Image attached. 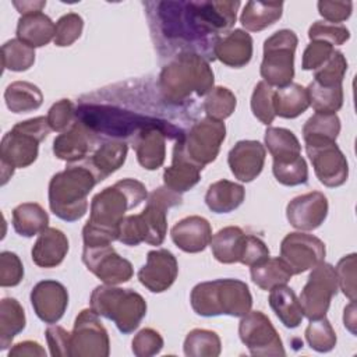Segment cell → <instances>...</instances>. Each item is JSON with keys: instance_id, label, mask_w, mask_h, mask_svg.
Listing matches in <instances>:
<instances>
[{"instance_id": "cell-11", "label": "cell", "mask_w": 357, "mask_h": 357, "mask_svg": "<svg viewBox=\"0 0 357 357\" xmlns=\"http://www.w3.org/2000/svg\"><path fill=\"white\" fill-rule=\"evenodd\" d=\"M225 138V123L205 117L197 121L188 132L177 138L174 146L192 163L204 167L216 159Z\"/></svg>"}, {"instance_id": "cell-44", "label": "cell", "mask_w": 357, "mask_h": 357, "mask_svg": "<svg viewBox=\"0 0 357 357\" xmlns=\"http://www.w3.org/2000/svg\"><path fill=\"white\" fill-rule=\"evenodd\" d=\"M236 105L237 99L229 88L215 86L204 100V112L206 113V117L223 121L233 114Z\"/></svg>"}, {"instance_id": "cell-35", "label": "cell", "mask_w": 357, "mask_h": 357, "mask_svg": "<svg viewBox=\"0 0 357 357\" xmlns=\"http://www.w3.org/2000/svg\"><path fill=\"white\" fill-rule=\"evenodd\" d=\"M340 132V120L336 113H315L303 126V138L307 146L336 142Z\"/></svg>"}, {"instance_id": "cell-14", "label": "cell", "mask_w": 357, "mask_h": 357, "mask_svg": "<svg viewBox=\"0 0 357 357\" xmlns=\"http://www.w3.org/2000/svg\"><path fill=\"white\" fill-rule=\"evenodd\" d=\"M110 340L106 328L93 310H82L71 332V357H107Z\"/></svg>"}, {"instance_id": "cell-4", "label": "cell", "mask_w": 357, "mask_h": 357, "mask_svg": "<svg viewBox=\"0 0 357 357\" xmlns=\"http://www.w3.org/2000/svg\"><path fill=\"white\" fill-rule=\"evenodd\" d=\"M181 195L166 185L148 194L146 205L138 215L124 216L119 225L117 240L135 247L139 243L160 245L167 231V211L181 204Z\"/></svg>"}, {"instance_id": "cell-13", "label": "cell", "mask_w": 357, "mask_h": 357, "mask_svg": "<svg viewBox=\"0 0 357 357\" xmlns=\"http://www.w3.org/2000/svg\"><path fill=\"white\" fill-rule=\"evenodd\" d=\"M238 336L251 356H284V347L271 319L262 311H248L238 324Z\"/></svg>"}, {"instance_id": "cell-37", "label": "cell", "mask_w": 357, "mask_h": 357, "mask_svg": "<svg viewBox=\"0 0 357 357\" xmlns=\"http://www.w3.org/2000/svg\"><path fill=\"white\" fill-rule=\"evenodd\" d=\"M282 13H283V3L248 1L245 3L241 11L240 22L247 31L259 32L273 25L278 20H280Z\"/></svg>"}, {"instance_id": "cell-20", "label": "cell", "mask_w": 357, "mask_h": 357, "mask_svg": "<svg viewBox=\"0 0 357 357\" xmlns=\"http://www.w3.org/2000/svg\"><path fill=\"white\" fill-rule=\"evenodd\" d=\"M31 304L36 317L45 324L59 322L68 305V291L57 280H40L31 290Z\"/></svg>"}, {"instance_id": "cell-5", "label": "cell", "mask_w": 357, "mask_h": 357, "mask_svg": "<svg viewBox=\"0 0 357 357\" xmlns=\"http://www.w3.org/2000/svg\"><path fill=\"white\" fill-rule=\"evenodd\" d=\"M98 183L85 162L68 163L63 172L50 178L47 194L50 211L66 222L81 219L88 211V195Z\"/></svg>"}, {"instance_id": "cell-55", "label": "cell", "mask_w": 357, "mask_h": 357, "mask_svg": "<svg viewBox=\"0 0 357 357\" xmlns=\"http://www.w3.org/2000/svg\"><path fill=\"white\" fill-rule=\"evenodd\" d=\"M335 52V47L324 40H311L303 53L301 67L303 70L315 71L324 66Z\"/></svg>"}, {"instance_id": "cell-10", "label": "cell", "mask_w": 357, "mask_h": 357, "mask_svg": "<svg viewBox=\"0 0 357 357\" xmlns=\"http://www.w3.org/2000/svg\"><path fill=\"white\" fill-rule=\"evenodd\" d=\"M297 43L298 38L290 29H280L264 42V59L259 73L269 86L283 88L293 81Z\"/></svg>"}, {"instance_id": "cell-34", "label": "cell", "mask_w": 357, "mask_h": 357, "mask_svg": "<svg viewBox=\"0 0 357 357\" xmlns=\"http://www.w3.org/2000/svg\"><path fill=\"white\" fill-rule=\"evenodd\" d=\"M310 106L307 88L300 84L290 82L279 88L273 95L275 114L283 119H296L303 114Z\"/></svg>"}, {"instance_id": "cell-17", "label": "cell", "mask_w": 357, "mask_h": 357, "mask_svg": "<svg viewBox=\"0 0 357 357\" xmlns=\"http://www.w3.org/2000/svg\"><path fill=\"white\" fill-rule=\"evenodd\" d=\"M325 254L324 241L312 234L293 231L286 234L280 243V258L293 275L312 269L324 261Z\"/></svg>"}, {"instance_id": "cell-39", "label": "cell", "mask_w": 357, "mask_h": 357, "mask_svg": "<svg viewBox=\"0 0 357 357\" xmlns=\"http://www.w3.org/2000/svg\"><path fill=\"white\" fill-rule=\"evenodd\" d=\"M25 311L18 300L4 297L0 301V349L11 346L13 339L25 328Z\"/></svg>"}, {"instance_id": "cell-18", "label": "cell", "mask_w": 357, "mask_h": 357, "mask_svg": "<svg viewBox=\"0 0 357 357\" xmlns=\"http://www.w3.org/2000/svg\"><path fill=\"white\" fill-rule=\"evenodd\" d=\"M305 152L312 163L315 176L324 185L335 188L346 183L349 177V165L336 142L311 146L305 145Z\"/></svg>"}, {"instance_id": "cell-8", "label": "cell", "mask_w": 357, "mask_h": 357, "mask_svg": "<svg viewBox=\"0 0 357 357\" xmlns=\"http://www.w3.org/2000/svg\"><path fill=\"white\" fill-rule=\"evenodd\" d=\"M89 305L98 315L113 321L124 335L132 333L146 314V301L139 293L112 284L96 286L91 293Z\"/></svg>"}, {"instance_id": "cell-51", "label": "cell", "mask_w": 357, "mask_h": 357, "mask_svg": "<svg viewBox=\"0 0 357 357\" xmlns=\"http://www.w3.org/2000/svg\"><path fill=\"white\" fill-rule=\"evenodd\" d=\"M356 257L354 252L344 255L335 266L337 284L350 301L356 300Z\"/></svg>"}, {"instance_id": "cell-21", "label": "cell", "mask_w": 357, "mask_h": 357, "mask_svg": "<svg viewBox=\"0 0 357 357\" xmlns=\"http://www.w3.org/2000/svg\"><path fill=\"white\" fill-rule=\"evenodd\" d=\"M328 199L319 191H311L293 198L286 206L289 223L301 231L318 229L328 216Z\"/></svg>"}, {"instance_id": "cell-50", "label": "cell", "mask_w": 357, "mask_h": 357, "mask_svg": "<svg viewBox=\"0 0 357 357\" xmlns=\"http://www.w3.org/2000/svg\"><path fill=\"white\" fill-rule=\"evenodd\" d=\"M308 38L310 40H324L332 46H339L350 39V32L343 24L315 21L308 28Z\"/></svg>"}, {"instance_id": "cell-30", "label": "cell", "mask_w": 357, "mask_h": 357, "mask_svg": "<svg viewBox=\"0 0 357 357\" xmlns=\"http://www.w3.org/2000/svg\"><path fill=\"white\" fill-rule=\"evenodd\" d=\"M56 25L42 11L22 14L17 24V38L31 47H42L54 39Z\"/></svg>"}, {"instance_id": "cell-43", "label": "cell", "mask_w": 357, "mask_h": 357, "mask_svg": "<svg viewBox=\"0 0 357 357\" xmlns=\"http://www.w3.org/2000/svg\"><path fill=\"white\" fill-rule=\"evenodd\" d=\"M310 106L315 113H336L343 106V86H322L311 81L307 86Z\"/></svg>"}, {"instance_id": "cell-25", "label": "cell", "mask_w": 357, "mask_h": 357, "mask_svg": "<svg viewBox=\"0 0 357 357\" xmlns=\"http://www.w3.org/2000/svg\"><path fill=\"white\" fill-rule=\"evenodd\" d=\"M213 54L215 59L229 67H244L252 59V38L243 29L230 31L218 39Z\"/></svg>"}, {"instance_id": "cell-52", "label": "cell", "mask_w": 357, "mask_h": 357, "mask_svg": "<svg viewBox=\"0 0 357 357\" xmlns=\"http://www.w3.org/2000/svg\"><path fill=\"white\" fill-rule=\"evenodd\" d=\"M24 278V265L20 257L11 251L0 254V286L14 287L21 283Z\"/></svg>"}, {"instance_id": "cell-16", "label": "cell", "mask_w": 357, "mask_h": 357, "mask_svg": "<svg viewBox=\"0 0 357 357\" xmlns=\"http://www.w3.org/2000/svg\"><path fill=\"white\" fill-rule=\"evenodd\" d=\"M82 262L105 284L126 283L134 273L131 262L120 257L112 244L84 247Z\"/></svg>"}, {"instance_id": "cell-31", "label": "cell", "mask_w": 357, "mask_h": 357, "mask_svg": "<svg viewBox=\"0 0 357 357\" xmlns=\"http://www.w3.org/2000/svg\"><path fill=\"white\" fill-rule=\"evenodd\" d=\"M244 198L245 190L241 184L223 178L208 187L205 204L215 213H229L237 209L243 204Z\"/></svg>"}, {"instance_id": "cell-29", "label": "cell", "mask_w": 357, "mask_h": 357, "mask_svg": "<svg viewBox=\"0 0 357 357\" xmlns=\"http://www.w3.org/2000/svg\"><path fill=\"white\" fill-rule=\"evenodd\" d=\"M202 169L204 167L192 163L177 146H174L172 165L163 172V183L167 188L178 194L185 192L198 184Z\"/></svg>"}, {"instance_id": "cell-1", "label": "cell", "mask_w": 357, "mask_h": 357, "mask_svg": "<svg viewBox=\"0 0 357 357\" xmlns=\"http://www.w3.org/2000/svg\"><path fill=\"white\" fill-rule=\"evenodd\" d=\"M146 11L158 45L178 47L205 60H215L213 49L220 33L236 22L240 1H159Z\"/></svg>"}, {"instance_id": "cell-23", "label": "cell", "mask_w": 357, "mask_h": 357, "mask_svg": "<svg viewBox=\"0 0 357 357\" xmlns=\"http://www.w3.org/2000/svg\"><path fill=\"white\" fill-rule=\"evenodd\" d=\"M265 146L254 139H243L236 142L227 155V163L233 176L243 181L250 183L257 178L265 163Z\"/></svg>"}, {"instance_id": "cell-57", "label": "cell", "mask_w": 357, "mask_h": 357, "mask_svg": "<svg viewBox=\"0 0 357 357\" xmlns=\"http://www.w3.org/2000/svg\"><path fill=\"white\" fill-rule=\"evenodd\" d=\"M317 6H318L319 15L332 24H340L342 21H346L351 15V10H353L351 1L321 0L318 1Z\"/></svg>"}, {"instance_id": "cell-46", "label": "cell", "mask_w": 357, "mask_h": 357, "mask_svg": "<svg viewBox=\"0 0 357 357\" xmlns=\"http://www.w3.org/2000/svg\"><path fill=\"white\" fill-rule=\"evenodd\" d=\"M347 71V60L342 52L335 50L328 61L314 71V81L322 86H339Z\"/></svg>"}, {"instance_id": "cell-59", "label": "cell", "mask_w": 357, "mask_h": 357, "mask_svg": "<svg viewBox=\"0 0 357 357\" xmlns=\"http://www.w3.org/2000/svg\"><path fill=\"white\" fill-rule=\"evenodd\" d=\"M46 357V350L33 340H24L14 344L10 351L8 357Z\"/></svg>"}, {"instance_id": "cell-15", "label": "cell", "mask_w": 357, "mask_h": 357, "mask_svg": "<svg viewBox=\"0 0 357 357\" xmlns=\"http://www.w3.org/2000/svg\"><path fill=\"white\" fill-rule=\"evenodd\" d=\"M184 132L167 121L139 130L131 139L138 163L146 170L159 169L166 158V138H180Z\"/></svg>"}, {"instance_id": "cell-38", "label": "cell", "mask_w": 357, "mask_h": 357, "mask_svg": "<svg viewBox=\"0 0 357 357\" xmlns=\"http://www.w3.org/2000/svg\"><path fill=\"white\" fill-rule=\"evenodd\" d=\"M4 100L13 113H28L43 103L42 91L28 81H14L4 91Z\"/></svg>"}, {"instance_id": "cell-9", "label": "cell", "mask_w": 357, "mask_h": 357, "mask_svg": "<svg viewBox=\"0 0 357 357\" xmlns=\"http://www.w3.org/2000/svg\"><path fill=\"white\" fill-rule=\"evenodd\" d=\"M75 116L77 120L84 123L96 135L103 134L114 138L134 137L139 130L163 121L119 107L99 105H81L77 107Z\"/></svg>"}, {"instance_id": "cell-36", "label": "cell", "mask_w": 357, "mask_h": 357, "mask_svg": "<svg viewBox=\"0 0 357 357\" xmlns=\"http://www.w3.org/2000/svg\"><path fill=\"white\" fill-rule=\"evenodd\" d=\"M47 225L49 215L36 202H24L13 209V227L22 237L40 234Z\"/></svg>"}, {"instance_id": "cell-12", "label": "cell", "mask_w": 357, "mask_h": 357, "mask_svg": "<svg viewBox=\"0 0 357 357\" xmlns=\"http://www.w3.org/2000/svg\"><path fill=\"white\" fill-rule=\"evenodd\" d=\"M337 289L339 284L335 266L324 261L315 265L298 297L303 315L310 321L325 317Z\"/></svg>"}, {"instance_id": "cell-58", "label": "cell", "mask_w": 357, "mask_h": 357, "mask_svg": "<svg viewBox=\"0 0 357 357\" xmlns=\"http://www.w3.org/2000/svg\"><path fill=\"white\" fill-rule=\"evenodd\" d=\"M268 258H269L268 245L259 237L248 234L245 254H244L241 264L247 265V266H254V265H258V264L266 261Z\"/></svg>"}, {"instance_id": "cell-33", "label": "cell", "mask_w": 357, "mask_h": 357, "mask_svg": "<svg viewBox=\"0 0 357 357\" xmlns=\"http://www.w3.org/2000/svg\"><path fill=\"white\" fill-rule=\"evenodd\" d=\"M265 146L273 158V163H289L301 156V145L293 131L282 127H268Z\"/></svg>"}, {"instance_id": "cell-53", "label": "cell", "mask_w": 357, "mask_h": 357, "mask_svg": "<svg viewBox=\"0 0 357 357\" xmlns=\"http://www.w3.org/2000/svg\"><path fill=\"white\" fill-rule=\"evenodd\" d=\"M131 349L137 357L155 356L163 349V337L158 331L152 328H144L134 336Z\"/></svg>"}, {"instance_id": "cell-45", "label": "cell", "mask_w": 357, "mask_h": 357, "mask_svg": "<svg viewBox=\"0 0 357 357\" xmlns=\"http://www.w3.org/2000/svg\"><path fill=\"white\" fill-rule=\"evenodd\" d=\"M305 340L311 349L318 353H328L331 351L337 342L335 329L332 328L331 322L326 317L311 319L308 326L305 328Z\"/></svg>"}, {"instance_id": "cell-19", "label": "cell", "mask_w": 357, "mask_h": 357, "mask_svg": "<svg viewBox=\"0 0 357 357\" xmlns=\"http://www.w3.org/2000/svg\"><path fill=\"white\" fill-rule=\"evenodd\" d=\"M178 264L166 248L152 250L146 254L145 265L138 271V280L152 293L166 291L177 279Z\"/></svg>"}, {"instance_id": "cell-41", "label": "cell", "mask_w": 357, "mask_h": 357, "mask_svg": "<svg viewBox=\"0 0 357 357\" xmlns=\"http://www.w3.org/2000/svg\"><path fill=\"white\" fill-rule=\"evenodd\" d=\"M183 349L187 357H218L222 351V342L216 332L197 328L187 333Z\"/></svg>"}, {"instance_id": "cell-54", "label": "cell", "mask_w": 357, "mask_h": 357, "mask_svg": "<svg viewBox=\"0 0 357 357\" xmlns=\"http://www.w3.org/2000/svg\"><path fill=\"white\" fill-rule=\"evenodd\" d=\"M75 107L70 99H60L47 112V123L53 131L64 132L74 123Z\"/></svg>"}, {"instance_id": "cell-60", "label": "cell", "mask_w": 357, "mask_h": 357, "mask_svg": "<svg viewBox=\"0 0 357 357\" xmlns=\"http://www.w3.org/2000/svg\"><path fill=\"white\" fill-rule=\"evenodd\" d=\"M343 324L347 331H350L353 335H356V300L350 301V304L344 308L343 312Z\"/></svg>"}, {"instance_id": "cell-56", "label": "cell", "mask_w": 357, "mask_h": 357, "mask_svg": "<svg viewBox=\"0 0 357 357\" xmlns=\"http://www.w3.org/2000/svg\"><path fill=\"white\" fill-rule=\"evenodd\" d=\"M46 340L50 354L54 357H71V333L59 325L46 329Z\"/></svg>"}, {"instance_id": "cell-48", "label": "cell", "mask_w": 357, "mask_h": 357, "mask_svg": "<svg viewBox=\"0 0 357 357\" xmlns=\"http://www.w3.org/2000/svg\"><path fill=\"white\" fill-rule=\"evenodd\" d=\"M84 20L77 13H67L61 15L56 22L54 45L59 47L71 46L82 33Z\"/></svg>"}, {"instance_id": "cell-22", "label": "cell", "mask_w": 357, "mask_h": 357, "mask_svg": "<svg viewBox=\"0 0 357 357\" xmlns=\"http://www.w3.org/2000/svg\"><path fill=\"white\" fill-rule=\"evenodd\" d=\"M95 144L96 134L84 123L75 120L68 130L54 138L53 153L67 163H77L88 158Z\"/></svg>"}, {"instance_id": "cell-6", "label": "cell", "mask_w": 357, "mask_h": 357, "mask_svg": "<svg viewBox=\"0 0 357 357\" xmlns=\"http://www.w3.org/2000/svg\"><path fill=\"white\" fill-rule=\"evenodd\" d=\"M195 314L201 317H244L252 307L247 283L238 279H216L195 284L190 294Z\"/></svg>"}, {"instance_id": "cell-32", "label": "cell", "mask_w": 357, "mask_h": 357, "mask_svg": "<svg viewBox=\"0 0 357 357\" xmlns=\"http://www.w3.org/2000/svg\"><path fill=\"white\" fill-rule=\"evenodd\" d=\"M269 305L279 321L290 329L297 328L304 315L296 293L286 284L276 286L269 293Z\"/></svg>"}, {"instance_id": "cell-28", "label": "cell", "mask_w": 357, "mask_h": 357, "mask_svg": "<svg viewBox=\"0 0 357 357\" xmlns=\"http://www.w3.org/2000/svg\"><path fill=\"white\" fill-rule=\"evenodd\" d=\"M127 152L128 146L124 141L110 139L99 145L88 159H84V162L93 172L98 181H103L124 165Z\"/></svg>"}, {"instance_id": "cell-61", "label": "cell", "mask_w": 357, "mask_h": 357, "mask_svg": "<svg viewBox=\"0 0 357 357\" xmlns=\"http://www.w3.org/2000/svg\"><path fill=\"white\" fill-rule=\"evenodd\" d=\"M13 6L22 15L33 11H42V8L46 6V1H13Z\"/></svg>"}, {"instance_id": "cell-42", "label": "cell", "mask_w": 357, "mask_h": 357, "mask_svg": "<svg viewBox=\"0 0 357 357\" xmlns=\"http://www.w3.org/2000/svg\"><path fill=\"white\" fill-rule=\"evenodd\" d=\"M35 63V50L18 38L7 40L1 46V64L4 70L26 71Z\"/></svg>"}, {"instance_id": "cell-47", "label": "cell", "mask_w": 357, "mask_h": 357, "mask_svg": "<svg viewBox=\"0 0 357 357\" xmlns=\"http://www.w3.org/2000/svg\"><path fill=\"white\" fill-rule=\"evenodd\" d=\"M275 91L265 81H259L251 95V110L252 114L265 126H269L276 114L273 107Z\"/></svg>"}, {"instance_id": "cell-2", "label": "cell", "mask_w": 357, "mask_h": 357, "mask_svg": "<svg viewBox=\"0 0 357 357\" xmlns=\"http://www.w3.org/2000/svg\"><path fill=\"white\" fill-rule=\"evenodd\" d=\"M145 185L135 178H123L103 188L91 201V213L82 229L84 247L112 244L124 213L146 201Z\"/></svg>"}, {"instance_id": "cell-24", "label": "cell", "mask_w": 357, "mask_h": 357, "mask_svg": "<svg viewBox=\"0 0 357 357\" xmlns=\"http://www.w3.org/2000/svg\"><path fill=\"white\" fill-rule=\"evenodd\" d=\"M173 243L184 252L197 254L204 251L212 240L211 223L198 215L178 220L170 230Z\"/></svg>"}, {"instance_id": "cell-40", "label": "cell", "mask_w": 357, "mask_h": 357, "mask_svg": "<svg viewBox=\"0 0 357 357\" xmlns=\"http://www.w3.org/2000/svg\"><path fill=\"white\" fill-rule=\"evenodd\" d=\"M252 282L262 290H272L276 286L286 284L293 273L280 257L268 258L266 261L250 266Z\"/></svg>"}, {"instance_id": "cell-26", "label": "cell", "mask_w": 357, "mask_h": 357, "mask_svg": "<svg viewBox=\"0 0 357 357\" xmlns=\"http://www.w3.org/2000/svg\"><path fill=\"white\" fill-rule=\"evenodd\" d=\"M68 247V238L61 230L46 227L36 238L31 250V257L39 268H56L64 261Z\"/></svg>"}, {"instance_id": "cell-49", "label": "cell", "mask_w": 357, "mask_h": 357, "mask_svg": "<svg viewBox=\"0 0 357 357\" xmlns=\"http://www.w3.org/2000/svg\"><path fill=\"white\" fill-rule=\"evenodd\" d=\"M272 172L275 178L287 187L305 184L308 181V167L303 156L289 163H273Z\"/></svg>"}, {"instance_id": "cell-27", "label": "cell", "mask_w": 357, "mask_h": 357, "mask_svg": "<svg viewBox=\"0 0 357 357\" xmlns=\"http://www.w3.org/2000/svg\"><path fill=\"white\" fill-rule=\"evenodd\" d=\"M248 234L238 226H226L212 236L209 243L212 254L220 264H236L243 261Z\"/></svg>"}, {"instance_id": "cell-7", "label": "cell", "mask_w": 357, "mask_h": 357, "mask_svg": "<svg viewBox=\"0 0 357 357\" xmlns=\"http://www.w3.org/2000/svg\"><path fill=\"white\" fill-rule=\"evenodd\" d=\"M50 126L47 117L39 116L17 123L4 134L0 142L1 184L4 185L14 174L15 169L32 165L39 152V144L49 135Z\"/></svg>"}, {"instance_id": "cell-3", "label": "cell", "mask_w": 357, "mask_h": 357, "mask_svg": "<svg viewBox=\"0 0 357 357\" xmlns=\"http://www.w3.org/2000/svg\"><path fill=\"white\" fill-rule=\"evenodd\" d=\"M215 75L209 61L191 52L176 54L160 71L158 88L170 105L187 102L192 95L204 96L213 88Z\"/></svg>"}]
</instances>
